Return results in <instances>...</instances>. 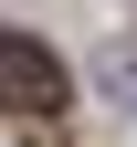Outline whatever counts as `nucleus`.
Here are the masks:
<instances>
[{
    "label": "nucleus",
    "mask_w": 137,
    "mask_h": 147,
    "mask_svg": "<svg viewBox=\"0 0 137 147\" xmlns=\"http://www.w3.org/2000/svg\"><path fill=\"white\" fill-rule=\"evenodd\" d=\"M63 53L53 42H32V32H0V105L11 116H63Z\"/></svg>",
    "instance_id": "f257e3e1"
}]
</instances>
